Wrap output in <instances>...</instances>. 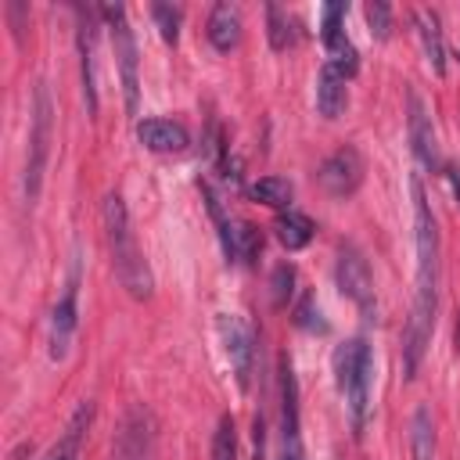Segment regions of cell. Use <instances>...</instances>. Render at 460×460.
Listing matches in <instances>:
<instances>
[{"instance_id":"cell-29","label":"cell","mask_w":460,"mask_h":460,"mask_svg":"<svg viewBox=\"0 0 460 460\" xmlns=\"http://www.w3.org/2000/svg\"><path fill=\"white\" fill-rule=\"evenodd\" d=\"M313 316H320V309H313V298L305 295L302 305H298V313H295V323L305 327V331H327V323H320V320H313Z\"/></svg>"},{"instance_id":"cell-14","label":"cell","mask_w":460,"mask_h":460,"mask_svg":"<svg viewBox=\"0 0 460 460\" xmlns=\"http://www.w3.org/2000/svg\"><path fill=\"white\" fill-rule=\"evenodd\" d=\"M79 14V61H83V97L86 111L97 115V79H93V43H97V14L86 7H75Z\"/></svg>"},{"instance_id":"cell-12","label":"cell","mask_w":460,"mask_h":460,"mask_svg":"<svg viewBox=\"0 0 460 460\" xmlns=\"http://www.w3.org/2000/svg\"><path fill=\"white\" fill-rule=\"evenodd\" d=\"M79 266H72L68 280H65V291L50 313V356L54 359H65L68 352V341H72V331H75V320H79Z\"/></svg>"},{"instance_id":"cell-28","label":"cell","mask_w":460,"mask_h":460,"mask_svg":"<svg viewBox=\"0 0 460 460\" xmlns=\"http://www.w3.org/2000/svg\"><path fill=\"white\" fill-rule=\"evenodd\" d=\"M363 14H367V25H370L374 40H388V32H392V7L385 0H370L363 7Z\"/></svg>"},{"instance_id":"cell-7","label":"cell","mask_w":460,"mask_h":460,"mask_svg":"<svg viewBox=\"0 0 460 460\" xmlns=\"http://www.w3.org/2000/svg\"><path fill=\"white\" fill-rule=\"evenodd\" d=\"M334 280H338V291L345 298L356 302V309L374 323L377 320V295H374V277H370V266L363 259V252L356 244H341L338 248V262H334Z\"/></svg>"},{"instance_id":"cell-13","label":"cell","mask_w":460,"mask_h":460,"mask_svg":"<svg viewBox=\"0 0 460 460\" xmlns=\"http://www.w3.org/2000/svg\"><path fill=\"white\" fill-rule=\"evenodd\" d=\"M406 104H410V115H406V122H410V147H413L417 162L435 172L442 165V158H438V140H435V129H431V115H428L424 101L413 90L406 93Z\"/></svg>"},{"instance_id":"cell-21","label":"cell","mask_w":460,"mask_h":460,"mask_svg":"<svg viewBox=\"0 0 460 460\" xmlns=\"http://www.w3.org/2000/svg\"><path fill=\"white\" fill-rule=\"evenodd\" d=\"M417 32H420V43H424V54H428L435 75H446V43H442V29H438V14L417 11Z\"/></svg>"},{"instance_id":"cell-19","label":"cell","mask_w":460,"mask_h":460,"mask_svg":"<svg viewBox=\"0 0 460 460\" xmlns=\"http://www.w3.org/2000/svg\"><path fill=\"white\" fill-rule=\"evenodd\" d=\"M313 219L305 216V212H298V208H288V212H277V219H273V234H277V241L288 248V252H298V248H305L309 241H313Z\"/></svg>"},{"instance_id":"cell-31","label":"cell","mask_w":460,"mask_h":460,"mask_svg":"<svg viewBox=\"0 0 460 460\" xmlns=\"http://www.w3.org/2000/svg\"><path fill=\"white\" fill-rule=\"evenodd\" d=\"M446 180H449V187H453V194H456V201H460V169L449 165V169H446Z\"/></svg>"},{"instance_id":"cell-15","label":"cell","mask_w":460,"mask_h":460,"mask_svg":"<svg viewBox=\"0 0 460 460\" xmlns=\"http://www.w3.org/2000/svg\"><path fill=\"white\" fill-rule=\"evenodd\" d=\"M137 140L155 155H176L187 147V129L172 119H144L137 122Z\"/></svg>"},{"instance_id":"cell-8","label":"cell","mask_w":460,"mask_h":460,"mask_svg":"<svg viewBox=\"0 0 460 460\" xmlns=\"http://www.w3.org/2000/svg\"><path fill=\"white\" fill-rule=\"evenodd\" d=\"M277 460H302V424H298V381L288 359H280V453Z\"/></svg>"},{"instance_id":"cell-2","label":"cell","mask_w":460,"mask_h":460,"mask_svg":"<svg viewBox=\"0 0 460 460\" xmlns=\"http://www.w3.org/2000/svg\"><path fill=\"white\" fill-rule=\"evenodd\" d=\"M101 216H104V234H108V248H111V266H115V277L119 284L126 288L129 298L144 302L155 295V277H151V266L147 259L140 255V244L129 230V212L122 205L119 194H108L104 205H101Z\"/></svg>"},{"instance_id":"cell-25","label":"cell","mask_w":460,"mask_h":460,"mask_svg":"<svg viewBox=\"0 0 460 460\" xmlns=\"http://www.w3.org/2000/svg\"><path fill=\"white\" fill-rule=\"evenodd\" d=\"M212 460H237V431H234V417L223 413L212 435Z\"/></svg>"},{"instance_id":"cell-9","label":"cell","mask_w":460,"mask_h":460,"mask_svg":"<svg viewBox=\"0 0 460 460\" xmlns=\"http://www.w3.org/2000/svg\"><path fill=\"white\" fill-rule=\"evenodd\" d=\"M316 180H320V187H323L331 198H349V194H356V187L363 183V158H359V151H356L352 144L338 147L334 155L323 158V165L316 169Z\"/></svg>"},{"instance_id":"cell-10","label":"cell","mask_w":460,"mask_h":460,"mask_svg":"<svg viewBox=\"0 0 460 460\" xmlns=\"http://www.w3.org/2000/svg\"><path fill=\"white\" fill-rule=\"evenodd\" d=\"M341 18H345V4H327V7H323L320 36H323V47H327V65H331V68H338L345 79H352V75H356V68H359V54H356L352 40L345 36Z\"/></svg>"},{"instance_id":"cell-5","label":"cell","mask_w":460,"mask_h":460,"mask_svg":"<svg viewBox=\"0 0 460 460\" xmlns=\"http://www.w3.org/2000/svg\"><path fill=\"white\" fill-rule=\"evenodd\" d=\"M158 420L144 402H129L111 435V460H155Z\"/></svg>"},{"instance_id":"cell-32","label":"cell","mask_w":460,"mask_h":460,"mask_svg":"<svg viewBox=\"0 0 460 460\" xmlns=\"http://www.w3.org/2000/svg\"><path fill=\"white\" fill-rule=\"evenodd\" d=\"M456 349H460V320H456Z\"/></svg>"},{"instance_id":"cell-24","label":"cell","mask_w":460,"mask_h":460,"mask_svg":"<svg viewBox=\"0 0 460 460\" xmlns=\"http://www.w3.org/2000/svg\"><path fill=\"white\" fill-rule=\"evenodd\" d=\"M266 32H270V47L273 50H288V47H295V40H298V22L284 11V7H277V4H270L266 7Z\"/></svg>"},{"instance_id":"cell-17","label":"cell","mask_w":460,"mask_h":460,"mask_svg":"<svg viewBox=\"0 0 460 460\" xmlns=\"http://www.w3.org/2000/svg\"><path fill=\"white\" fill-rule=\"evenodd\" d=\"M90 420H93V402L86 399V402H79V406H75L72 420L65 424L61 438L50 446V453H47L43 460H75V456H79V442H83V435H86Z\"/></svg>"},{"instance_id":"cell-22","label":"cell","mask_w":460,"mask_h":460,"mask_svg":"<svg viewBox=\"0 0 460 460\" xmlns=\"http://www.w3.org/2000/svg\"><path fill=\"white\" fill-rule=\"evenodd\" d=\"M226 259H234V262H255L259 259V252H262V234H259V226H252V223H234V230H230V241H226Z\"/></svg>"},{"instance_id":"cell-3","label":"cell","mask_w":460,"mask_h":460,"mask_svg":"<svg viewBox=\"0 0 460 460\" xmlns=\"http://www.w3.org/2000/svg\"><path fill=\"white\" fill-rule=\"evenodd\" d=\"M334 381L338 392L345 395L349 406V420H352V435L359 438L367 428V413H370V381H374V352L363 338H349L334 349Z\"/></svg>"},{"instance_id":"cell-18","label":"cell","mask_w":460,"mask_h":460,"mask_svg":"<svg viewBox=\"0 0 460 460\" xmlns=\"http://www.w3.org/2000/svg\"><path fill=\"white\" fill-rule=\"evenodd\" d=\"M208 43L216 50H234L241 43V11L234 4H216L208 14Z\"/></svg>"},{"instance_id":"cell-1","label":"cell","mask_w":460,"mask_h":460,"mask_svg":"<svg viewBox=\"0 0 460 460\" xmlns=\"http://www.w3.org/2000/svg\"><path fill=\"white\" fill-rule=\"evenodd\" d=\"M410 190H413V241H417V298L402 327V374L406 377H413L424 359V349L435 327V309H438V230H435V216H431L420 176H410Z\"/></svg>"},{"instance_id":"cell-23","label":"cell","mask_w":460,"mask_h":460,"mask_svg":"<svg viewBox=\"0 0 460 460\" xmlns=\"http://www.w3.org/2000/svg\"><path fill=\"white\" fill-rule=\"evenodd\" d=\"M248 194H252V201H259V205H270V208L288 212V208H291V198H295V187H291L284 176H262V180H255V183L248 187Z\"/></svg>"},{"instance_id":"cell-6","label":"cell","mask_w":460,"mask_h":460,"mask_svg":"<svg viewBox=\"0 0 460 460\" xmlns=\"http://www.w3.org/2000/svg\"><path fill=\"white\" fill-rule=\"evenodd\" d=\"M108 29H111V43H115V61H119V79H122V97H126V111L137 115L140 104V79H137V40L133 29L126 22V7L122 4H104L101 7Z\"/></svg>"},{"instance_id":"cell-20","label":"cell","mask_w":460,"mask_h":460,"mask_svg":"<svg viewBox=\"0 0 460 460\" xmlns=\"http://www.w3.org/2000/svg\"><path fill=\"white\" fill-rule=\"evenodd\" d=\"M438 438H435V420L428 406H417L410 417V460H435Z\"/></svg>"},{"instance_id":"cell-26","label":"cell","mask_w":460,"mask_h":460,"mask_svg":"<svg viewBox=\"0 0 460 460\" xmlns=\"http://www.w3.org/2000/svg\"><path fill=\"white\" fill-rule=\"evenodd\" d=\"M151 18H155V25H158L162 40L176 47V40H180V22H183V11H180V7H172V4H151Z\"/></svg>"},{"instance_id":"cell-27","label":"cell","mask_w":460,"mask_h":460,"mask_svg":"<svg viewBox=\"0 0 460 460\" xmlns=\"http://www.w3.org/2000/svg\"><path fill=\"white\" fill-rule=\"evenodd\" d=\"M291 291H295V266L280 262V266L273 270V277H270V298H273V305L284 309L288 298H291Z\"/></svg>"},{"instance_id":"cell-11","label":"cell","mask_w":460,"mask_h":460,"mask_svg":"<svg viewBox=\"0 0 460 460\" xmlns=\"http://www.w3.org/2000/svg\"><path fill=\"white\" fill-rule=\"evenodd\" d=\"M219 331H223V345L234 367V377L241 388L252 385V370H255V334L241 316H219Z\"/></svg>"},{"instance_id":"cell-30","label":"cell","mask_w":460,"mask_h":460,"mask_svg":"<svg viewBox=\"0 0 460 460\" xmlns=\"http://www.w3.org/2000/svg\"><path fill=\"white\" fill-rule=\"evenodd\" d=\"M262 449H266V424H262V417H255V460H266Z\"/></svg>"},{"instance_id":"cell-16","label":"cell","mask_w":460,"mask_h":460,"mask_svg":"<svg viewBox=\"0 0 460 460\" xmlns=\"http://www.w3.org/2000/svg\"><path fill=\"white\" fill-rule=\"evenodd\" d=\"M349 79L338 72V68H331L327 61H323V68H320V75H316V111L323 115V119H338L341 111H345V104H349V86H345Z\"/></svg>"},{"instance_id":"cell-4","label":"cell","mask_w":460,"mask_h":460,"mask_svg":"<svg viewBox=\"0 0 460 460\" xmlns=\"http://www.w3.org/2000/svg\"><path fill=\"white\" fill-rule=\"evenodd\" d=\"M50 126H54L50 90L47 83H36L32 111H29V158H25V201L29 205L40 198V187H43V169L50 158Z\"/></svg>"}]
</instances>
